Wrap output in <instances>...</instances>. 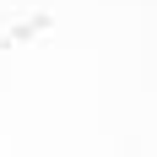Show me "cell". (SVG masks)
<instances>
[]
</instances>
